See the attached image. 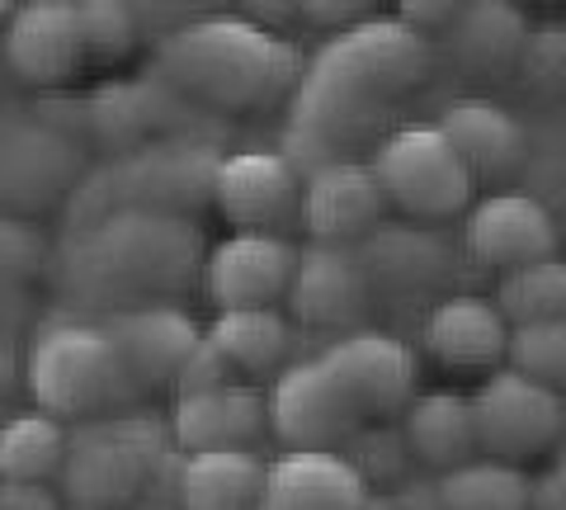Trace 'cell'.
<instances>
[{"label": "cell", "instance_id": "1", "mask_svg": "<svg viewBox=\"0 0 566 510\" xmlns=\"http://www.w3.org/2000/svg\"><path fill=\"white\" fill-rule=\"evenodd\" d=\"M434 66L430 39L401 20L368 14L345 33L316 48V58L303 62V76L293 85L289 133H283V162L297 180L312 170L354 162V147L374 143L392 118V104L416 91Z\"/></svg>", "mask_w": 566, "mask_h": 510}, {"label": "cell", "instance_id": "2", "mask_svg": "<svg viewBox=\"0 0 566 510\" xmlns=\"http://www.w3.org/2000/svg\"><path fill=\"white\" fill-rule=\"evenodd\" d=\"M203 232L193 218L114 208L99 222L66 232L57 251L62 293L76 312H123L170 303L203 270Z\"/></svg>", "mask_w": 566, "mask_h": 510}, {"label": "cell", "instance_id": "3", "mask_svg": "<svg viewBox=\"0 0 566 510\" xmlns=\"http://www.w3.org/2000/svg\"><path fill=\"white\" fill-rule=\"evenodd\" d=\"M203 114L270 110L303 76V52L274 29H260L241 14H199L166 33L151 52V72Z\"/></svg>", "mask_w": 566, "mask_h": 510}, {"label": "cell", "instance_id": "4", "mask_svg": "<svg viewBox=\"0 0 566 510\" xmlns=\"http://www.w3.org/2000/svg\"><path fill=\"white\" fill-rule=\"evenodd\" d=\"M218 162L222 152L208 137H161V143L123 152L99 170H85V180L66 195V232H81L114 208L193 218L203 204H212Z\"/></svg>", "mask_w": 566, "mask_h": 510}, {"label": "cell", "instance_id": "5", "mask_svg": "<svg viewBox=\"0 0 566 510\" xmlns=\"http://www.w3.org/2000/svg\"><path fill=\"white\" fill-rule=\"evenodd\" d=\"M24 378L43 416L76 420V426L133 412V402L142 397L118 345L95 316H57V322H48L29 345Z\"/></svg>", "mask_w": 566, "mask_h": 510}, {"label": "cell", "instance_id": "6", "mask_svg": "<svg viewBox=\"0 0 566 510\" xmlns=\"http://www.w3.org/2000/svg\"><path fill=\"white\" fill-rule=\"evenodd\" d=\"M170 449V430L151 412H118L81 420L66 430V459L57 482L76 510H118L133 506L151 464Z\"/></svg>", "mask_w": 566, "mask_h": 510}, {"label": "cell", "instance_id": "7", "mask_svg": "<svg viewBox=\"0 0 566 510\" xmlns=\"http://www.w3.org/2000/svg\"><path fill=\"white\" fill-rule=\"evenodd\" d=\"M91 170V152L43 110H0V208L10 218L62 204Z\"/></svg>", "mask_w": 566, "mask_h": 510}, {"label": "cell", "instance_id": "8", "mask_svg": "<svg viewBox=\"0 0 566 510\" xmlns=\"http://www.w3.org/2000/svg\"><path fill=\"white\" fill-rule=\"evenodd\" d=\"M368 170L382 189V204L416 222H444L472 208V175L430 123L378 137Z\"/></svg>", "mask_w": 566, "mask_h": 510}, {"label": "cell", "instance_id": "9", "mask_svg": "<svg viewBox=\"0 0 566 510\" xmlns=\"http://www.w3.org/2000/svg\"><path fill=\"white\" fill-rule=\"evenodd\" d=\"M472 435L486 459L520 464L547 454L562 439L566 426V402L562 388H543L534 378H520L510 368H491L468 397Z\"/></svg>", "mask_w": 566, "mask_h": 510}, {"label": "cell", "instance_id": "10", "mask_svg": "<svg viewBox=\"0 0 566 510\" xmlns=\"http://www.w3.org/2000/svg\"><path fill=\"white\" fill-rule=\"evenodd\" d=\"M316 360L335 378V388L349 397L359 420H387L406 412V402L416 397V355L392 331L354 326L345 336L326 341Z\"/></svg>", "mask_w": 566, "mask_h": 510}, {"label": "cell", "instance_id": "11", "mask_svg": "<svg viewBox=\"0 0 566 510\" xmlns=\"http://www.w3.org/2000/svg\"><path fill=\"white\" fill-rule=\"evenodd\" d=\"M364 420L349 407V397L335 388L322 360L283 364L270 397H264V430L283 449H340Z\"/></svg>", "mask_w": 566, "mask_h": 510}, {"label": "cell", "instance_id": "12", "mask_svg": "<svg viewBox=\"0 0 566 510\" xmlns=\"http://www.w3.org/2000/svg\"><path fill=\"white\" fill-rule=\"evenodd\" d=\"M199 114H193L189 100H180L156 76L109 81L85 100V133H91L104 152L123 156V152L147 147V143H161V137H203L193 128Z\"/></svg>", "mask_w": 566, "mask_h": 510}, {"label": "cell", "instance_id": "13", "mask_svg": "<svg viewBox=\"0 0 566 510\" xmlns=\"http://www.w3.org/2000/svg\"><path fill=\"white\" fill-rule=\"evenodd\" d=\"M293 260H297V246L289 237L232 232L203 256V270H199L203 298L218 312L274 308L289 293Z\"/></svg>", "mask_w": 566, "mask_h": 510}, {"label": "cell", "instance_id": "14", "mask_svg": "<svg viewBox=\"0 0 566 510\" xmlns=\"http://www.w3.org/2000/svg\"><path fill=\"white\" fill-rule=\"evenodd\" d=\"M283 298H289V312L297 326L340 331V336L359 326V316L374 303L359 251H354V246H326V241L297 246L293 279H289V293Z\"/></svg>", "mask_w": 566, "mask_h": 510}, {"label": "cell", "instance_id": "15", "mask_svg": "<svg viewBox=\"0 0 566 510\" xmlns=\"http://www.w3.org/2000/svg\"><path fill=\"white\" fill-rule=\"evenodd\" d=\"M297 199H303V180L279 152H232L212 175V204L237 232L283 237L297 222Z\"/></svg>", "mask_w": 566, "mask_h": 510}, {"label": "cell", "instance_id": "16", "mask_svg": "<svg viewBox=\"0 0 566 510\" xmlns=\"http://www.w3.org/2000/svg\"><path fill=\"white\" fill-rule=\"evenodd\" d=\"M359 266L368 274V293L374 298H401V303H434L458 279V260L449 241L424 227H378L374 237L359 246Z\"/></svg>", "mask_w": 566, "mask_h": 510}, {"label": "cell", "instance_id": "17", "mask_svg": "<svg viewBox=\"0 0 566 510\" xmlns=\"http://www.w3.org/2000/svg\"><path fill=\"white\" fill-rule=\"evenodd\" d=\"M557 218L553 208L520 189H501L472 204L468 214V256L486 270H520L534 260L557 256Z\"/></svg>", "mask_w": 566, "mask_h": 510}, {"label": "cell", "instance_id": "18", "mask_svg": "<svg viewBox=\"0 0 566 510\" xmlns=\"http://www.w3.org/2000/svg\"><path fill=\"white\" fill-rule=\"evenodd\" d=\"M95 322L109 331V341L118 345L123 364L137 383V393L151 388H170L180 378V368L189 360V350L199 345V322L175 303H147V308H123V312H104Z\"/></svg>", "mask_w": 566, "mask_h": 510}, {"label": "cell", "instance_id": "19", "mask_svg": "<svg viewBox=\"0 0 566 510\" xmlns=\"http://www.w3.org/2000/svg\"><path fill=\"white\" fill-rule=\"evenodd\" d=\"M387 218L382 189L374 170L364 162H335L312 170L303 180V199H297V222L307 227L312 241L326 246H359L374 237Z\"/></svg>", "mask_w": 566, "mask_h": 510}, {"label": "cell", "instance_id": "20", "mask_svg": "<svg viewBox=\"0 0 566 510\" xmlns=\"http://www.w3.org/2000/svg\"><path fill=\"white\" fill-rule=\"evenodd\" d=\"M10 72L24 85H66L85 66L76 0H29L0 29Z\"/></svg>", "mask_w": 566, "mask_h": 510}, {"label": "cell", "instance_id": "21", "mask_svg": "<svg viewBox=\"0 0 566 510\" xmlns=\"http://www.w3.org/2000/svg\"><path fill=\"white\" fill-rule=\"evenodd\" d=\"M434 133L453 147V156L476 180H505L528 162V133L524 123L486 95H458L444 104Z\"/></svg>", "mask_w": 566, "mask_h": 510}, {"label": "cell", "instance_id": "22", "mask_svg": "<svg viewBox=\"0 0 566 510\" xmlns=\"http://www.w3.org/2000/svg\"><path fill=\"white\" fill-rule=\"evenodd\" d=\"M368 491L374 487L340 449H283L264 464L255 510H359Z\"/></svg>", "mask_w": 566, "mask_h": 510}, {"label": "cell", "instance_id": "23", "mask_svg": "<svg viewBox=\"0 0 566 510\" xmlns=\"http://www.w3.org/2000/svg\"><path fill=\"white\" fill-rule=\"evenodd\" d=\"M180 454H208V449H255L264 435V393L251 383H222L208 393L175 397L170 426Z\"/></svg>", "mask_w": 566, "mask_h": 510}, {"label": "cell", "instance_id": "24", "mask_svg": "<svg viewBox=\"0 0 566 510\" xmlns=\"http://www.w3.org/2000/svg\"><path fill=\"white\" fill-rule=\"evenodd\" d=\"M505 336L510 326L491 308V298L472 293L439 298L420 316V350L444 368H501Z\"/></svg>", "mask_w": 566, "mask_h": 510}, {"label": "cell", "instance_id": "25", "mask_svg": "<svg viewBox=\"0 0 566 510\" xmlns=\"http://www.w3.org/2000/svg\"><path fill=\"white\" fill-rule=\"evenodd\" d=\"M203 341L218 350V360L232 368V378L245 383L289 364L297 336L279 308H245V312H218V322L203 331Z\"/></svg>", "mask_w": 566, "mask_h": 510}, {"label": "cell", "instance_id": "26", "mask_svg": "<svg viewBox=\"0 0 566 510\" xmlns=\"http://www.w3.org/2000/svg\"><path fill=\"white\" fill-rule=\"evenodd\" d=\"M524 14L515 6H501V0H476V6H458L453 20L439 33L449 58L463 66V72L491 76L505 72L510 62L520 58L524 48Z\"/></svg>", "mask_w": 566, "mask_h": 510}, {"label": "cell", "instance_id": "27", "mask_svg": "<svg viewBox=\"0 0 566 510\" xmlns=\"http://www.w3.org/2000/svg\"><path fill=\"white\" fill-rule=\"evenodd\" d=\"M401 449L424 468H458L476 459V435H472V412L463 393H420L406 402L401 412Z\"/></svg>", "mask_w": 566, "mask_h": 510}, {"label": "cell", "instance_id": "28", "mask_svg": "<svg viewBox=\"0 0 566 510\" xmlns=\"http://www.w3.org/2000/svg\"><path fill=\"white\" fill-rule=\"evenodd\" d=\"M264 487V459L255 449L185 454L180 510H255Z\"/></svg>", "mask_w": 566, "mask_h": 510}, {"label": "cell", "instance_id": "29", "mask_svg": "<svg viewBox=\"0 0 566 510\" xmlns=\"http://www.w3.org/2000/svg\"><path fill=\"white\" fill-rule=\"evenodd\" d=\"M66 459V426L43 412L0 420V482L43 487Z\"/></svg>", "mask_w": 566, "mask_h": 510}, {"label": "cell", "instance_id": "30", "mask_svg": "<svg viewBox=\"0 0 566 510\" xmlns=\"http://www.w3.org/2000/svg\"><path fill=\"white\" fill-rule=\"evenodd\" d=\"M439 510H528V478L520 464L468 459L434 482Z\"/></svg>", "mask_w": 566, "mask_h": 510}, {"label": "cell", "instance_id": "31", "mask_svg": "<svg viewBox=\"0 0 566 510\" xmlns=\"http://www.w3.org/2000/svg\"><path fill=\"white\" fill-rule=\"evenodd\" d=\"M491 308L501 312L505 326H534V322H562L566 308V266L553 260H534V266L505 270L495 279Z\"/></svg>", "mask_w": 566, "mask_h": 510}, {"label": "cell", "instance_id": "32", "mask_svg": "<svg viewBox=\"0 0 566 510\" xmlns=\"http://www.w3.org/2000/svg\"><path fill=\"white\" fill-rule=\"evenodd\" d=\"M76 29H81V52L95 66H114L133 52L142 39L128 0H76Z\"/></svg>", "mask_w": 566, "mask_h": 510}, {"label": "cell", "instance_id": "33", "mask_svg": "<svg viewBox=\"0 0 566 510\" xmlns=\"http://www.w3.org/2000/svg\"><path fill=\"white\" fill-rule=\"evenodd\" d=\"M501 364L510 374L543 383V388H562V378H566V322L510 326Z\"/></svg>", "mask_w": 566, "mask_h": 510}, {"label": "cell", "instance_id": "34", "mask_svg": "<svg viewBox=\"0 0 566 510\" xmlns=\"http://www.w3.org/2000/svg\"><path fill=\"white\" fill-rule=\"evenodd\" d=\"M48 266V241L33 222L0 214V284H29Z\"/></svg>", "mask_w": 566, "mask_h": 510}, {"label": "cell", "instance_id": "35", "mask_svg": "<svg viewBox=\"0 0 566 510\" xmlns=\"http://www.w3.org/2000/svg\"><path fill=\"white\" fill-rule=\"evenodd\" d=\"M562 58H566L562 24H547V29L524 33V48H520L515 62H520L538 85H557V81H562Z\"/></svg>", "mask_w": 566, "mask_h": 510}, {"label": "cell", "instance_id": "36", "mask_svg": "<svg viewBox=\"0 0 566 510\" xmlns=\"http://www.w3.org/2000/svg\"><path fill=\"white\" fill-rule=\"evenodd\" d=\"M368 6H359V0H307V6H297V20H307L316 29H331V33H345L354 29L359 20H368Z\"/></svg>", "mask_w": 566, "mask_h": 510}, {"label": "cell", "instance_id": "37", "mask_svg": "<svg viewBox=\"0 0 566 510\" xmlns=\"http://www.w3.org/2000/svg\"><path fill=\"white\" fill-rule=\"evenodd\" d=\"M528 510H566V468L562 459L528 482Z\"/></svg>", "mask_w": 566, "mask_h": 510}, {"label": "cell", "instance_id": "38", "mask_svg": "<svg viewBox=\"0 0 566 510\" xmlns=\"http://www.w3.org/2000/svg\"><path fill=\"white\" fill-rule=\"evenodd\" d=\"M0 510H57V497H52L48 487L0 482Z\"/></svg>", "mask_w": 566, "mask_h": 510}, {"label": "cell", "instance_id": "39", "mask_svg": "<svg viewBox=\"0 0 566 510\" xmlns=\"http://www.w3.org/2000/svg\"><path fill=\"white\" fill-rule=\"evenodd\" d=\"M20 336H14V326H0V397H10L14 388H20Z\"/></svg>", "mask_w": 566, "mask_h": 510}, {"label": "cell", "instance_id": "40", "mask_svg": "<svg viewBox=\"0 0 566 510\" xmlns=\"http://www.w3.org/2000/svg\"><path fill=\"white\" fill-rule=\"evenodd\" d=\"M359 510H397V506H392V497H378V491H368Z\"/></svg>", "mask_w": 566, "mask_h": 510}, {"label": "cell", "instance_id": "41", "mask_svg": "<svg viewBox=\"0 0 566 510\" xmlns=\"http://www.w3.org/2000/svg\"><path fill=\"white\" fill-rule=\"evenodd\" d=\"M10 14H14V6H10V0H0V29H6Z\"/></svg>", "mask_w": 566, "mask_h": 510}, {"label": "cell", "instance_id": "42", "mask_svg": "<svg viewBox=\"0 0 566 510\" xmlns=\"http://www.w3.org/2000/svg\"><path fill=\"white\" fill-rule=\"evenodd\" d=\"M71 510H76V506H71Z\"/></svg>", "mask_w": 566, "mask_h": 510}]
</instances>
